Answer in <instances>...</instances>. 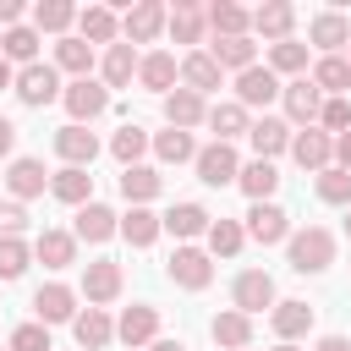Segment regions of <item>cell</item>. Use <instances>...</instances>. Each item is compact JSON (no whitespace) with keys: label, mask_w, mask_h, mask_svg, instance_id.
Wrapping results in <instances>:
<instances>
[{"label":"cell","mask_w":351,"mask_h":351,"mask_svg":"<svg viewBox=\"0 0 351 351\" xmlns=\"http://www.w3.org/2000/svg\"><path fill=\"white\" fill-rule=\"evenodd\" d=\"M115 340H121V346H132V351H137V346L148 351V346L159 340V307H148V302L126 307V313H121V324H115Z\"/></svg>","instance_id":"obj_9"},{"label":"cell","mask_w":351,"mask_h":351,"mask_svg":"<svg viewBox=\"0 0 351 351\" xmlns=\"http://www.w3.org/2000/svg\"><path fill=\"white\" fill-rule=\"evenodd\" d=\"M27 258H33V247L22 236H5L0 241V280H22L27 274Z\"/></svg>","instance_id":"obj_47"},{"label":"cell","mask_w":351,"mask_h":351,"mask_svg":"<svg viewBox=\"0 0 351 351\" xmlns=\"http://www.w3.org/2000/svg\"><path fill=\"white\" fill-rule=\"evenodd\" d=\"M5 186H11V192H16V203H22V197H38V192L49 186V176H44V165H38V159H11Z\"/></svg>","instance_id":"obj_34"},{"label":"cell","mask_w":351,"mask_h":351,"mask_svg":"<svg viewBox=\"0 0 351 351\" xmlns=\"http://www.w3.org/2000/svg\"><path fill=\"white\" fill-rule=\"evenodd\" d=\"M252 203H269V192L280 186V170L269 165V159H252V165H241V181H236Z\"/></svg>","instance_id":"obj_40"},{"label":"cell","mask_w":351,"mask_h":351,"mask_svg":"<svg viewBox=\"0 0 351 351\" xmlns=\"http://www.w3.org/2000/svg\"><path fill=\"white\" fill-rule=\"evenodd\" d=\"M159 186H165V176H159L154 165H132V170H121V197H126L132 208H148V203L159 197Z\"/></svg>","instance_id":"obj_19"},{"label":"cell","mask_w":351,"mask_h":351,"mask_svg":"<svg viewBox=\"0 0 351 351\" xmlns=\"http://www.w3.org/2000/svg\"><path fill=\"white\" fill-rule=\"evenodd\" d=\"M269 71H274V77H296V71H307V44H296V38L269 44Z\"/></svg>","instance_id":"obj_44"},{"label":"cell","mask_w":351,"mask_h":351,"mask_svg":"<svg viewBox=\"0 0 351 351\" xmlns=\"http://www.w3.org/2000/svg\"><path fill=\"white\" fill-rule=\"evenodd\" d=\"M247 236L258 247H274V241H291V214L280 203H252L247 208Z\"/></svg>","instance_id":"obj_7"},{"label":"cell","mask_w":351,"mask_h":351,"mask_svg":"<svg viewBox=\"0 0 351 351\" xmlns=\"http://www.w3.org/2000/svg\"><path fill=\"white\" fill-rule=\"evenodd\" d=\"M5 351H55V346H49V329L44 324H16L11 340H5Z\"/></svg>","instance_id":"obj_49"},{"label":"cell","mask_w":351,"mask_h":351,"mask_svg":"<svg viewBox=\"0 0 351 351\" xmlns=\"http://www.w3.org/2000/svg\"><path fill=\"white\" fill-rule=\"evenodd\" d=\"M208 225H214V214H208L203 203H176V208L165 214V230H170L181 247H186L192 236H208Z\"/></svg>","instance_id":"obj_20"},{"label":"cell","mask_w":351,"mask_h":351,"mask_svg":"<svg viewBox=\"0 0 351 351\" xmlns=\"http://www.w3.org/2000/svg\"><path fill=\"white\" fill-rule=\"evenodd\" d=\"M313 88H318L324 99H346V88H351V60H346V55H324V60L313 66Z\"/></svg>","instance_id":"obj_30"},{"label":"cell","mask_w":351,"mask_h":351,"mask_svg":"<svg viewBox=\"0 0 351 351\" xmlns=\"http://www.w3.org/2000/svg\"><path fill=\"white\" fill-rule=\"evenodd\" d=\"M291 27H296V11H291L285 0H269V5H258V11H252V33H263L269 44H285V38H291Z\"/></svg>","instance_id":"obj_23"},{"label":"cell","mask_w":351,"mask_h":351,"mask_svg":"<svg viewBox=\"0 0 351 351\" xmlns=\"http://www.w3.org/2000/svg\"><path fill=\"white\" fill-rule=\"evenodd\" d=\"M0 88H16V71H11V60L0 55Z\"/></svg>","instance_id":"obj_56"},{"label":"cell","mask_w":351,"mask_h":351,"mask_svg":"<svg viewBox=\"0 0 351 351\" xmlns=\"http://www.w3.org/2000/svg\"><path fill=\"white\" fill-rule=\"evenodd\" d=\"M208 126H214V143H230V137H241V132H252V121H247V110H241L236 99H225V104H214V110H208Z\"/></svg>","instance_id":"obj_38"},{"label":"cell","mask_w":351,"mask_h":351,"mask_svg":"<svg viewBox=\"0 0 351 351\" xmlns=\"http://www.w3.org/2000/svg\"><path fill=\"white\" fill-rule=\"evenodd\" d=\"M165 27H170V11H165L159 0H137V5L126 11V22H121V33H126L132 49H137V44H154Z\"/></svg>","instance_id":"obj_4"},{"label":"cell","mask_w":351,"mask_h":351,"mask_svg":"<svg viewBox=\"0 0 351 351\" xmlns=\"http://www.w3.org/2000/svg\"><path fill=\"white\" fill-rule=\"evenodd\" d=\"M208 27H214V38H247V27H252V11H241V5L219 0V5H208Z\"/></svg>","instance_id":"obj_36"},{"label":"cell","mask_w":351,"mask_h":351,"mask_svg":"<svg viewBox=\"0 0 351 351\" xmlns=\"http://www.w3.org/2000/svg\"><path fill=\"white\" fill-rule=\"evenodd\" d=\"M318 197H324V203H351V170L329 165V170L318 176Z\"/></svg>","instance_id":"obj_48"},{"label":"cell","mask_w":351,"mask_h":351,"mask_svg":"<svg viewBox=\"0 0 351 351\" xmlns=\"http://www.w3.org/2000/svg\"><path fill=\"white\" fill-rule=\"evenodd\" d=\"M170 280H176L181 291H208V280H214L208 252H203V247H176V252H170Z\"/></svg>","instance_id":"obj_8"},{"label":"cell","mask_w":351,"mask_h":351,"mask_svg":"<svg viewBox=\"0 0 351 351\" xmlns=\"http://www.w3.org/2000/svg\"><path fill=\"white\" fill-rule=\"evenodd\" d=\"M0 27H22V0H0Z\"/></svg>","instance_id":"obj_52"},{"label":"cell","mask_w":351,"mask_h":351,"mask_svg":"<svg viewBox=\"0 0 351 351\" xmlns=\"http://www.w3.org/2000/svg\"><path fill=\"white\" fill-rule=\"evenodd\" d=\"M208 55L219 60V71L230 66L236 77H241L247 66H258V44H252V38H214V44H208Z\"/></svg>","instance_id":"obj_32"},{"label":"cell","mask_w":351,"mask_h":351,"mask_svg":"<svg viewBox=\"0 0 351 351\" xmlns=\"http://www.w3.org/2000/svg\"><path fill=\"white\" fill-rule=\"evenodd\" d=\"M77 22H82L88 44H115V33H121V22H115L110 5H88V11H77Z\"/></svg>","instance_id":"obj_41"},{"label":"cell","mask_w":351,"mask_h":351,"mask_svg":"<svg viewBox=\"0 0 351 351\" xmlns=\"http://www.w3.org/2000/svg\"><path fill=\"white\" fill-rule=\"evenodd\" d=\"M230 296H236V313H263V307H274V280L263 274V269H241L236 274V285H230Z\"/></svg>","instance_id":"obj_10"},{"label":"cell","mask_w":351,"mask_h":351,"mask_svg":"<svg viewBox=\"0 0 351 351\" xmlns=\"http://www.w3.org/2000/svg\"><path fill=\"white\" fill-rule=\"evenodd\" d=\"M66 88H60V71L55 66H44V60H33V66H22L16 71V99L22 104H33V110H44L49 99H60Z\"/></svg>","instance_id":"obj_2"},{"label":"cell","mask_w":351,"mask_h":351,"mask_svg":"<svg viewBox=\"0 0 351 351\" xmlns=\"http://www.w3.org/2000/svg\"><path fill=\"white\" fill-rule=\"evenodd\" d=\"M307 38H313L324 55H335V49H346V44H351V22H346L340 11H318V16H313V27H307Z\"/></svg>","instance_id":"obj_26"},{"label":"cell","mask_w":351,"mask_h":351,"mask_svg":"<svg viewBox=\"0 0 351 351\" xmlns=\"http://www.w3.org/2000/svg\"><path fill=\"white\" fill-rule=\"evenodd\" d=\"M208 335H214V346H225V351H252V318L247 313H219L214 324H208Z\"/></svg>","instance_id":"obj_25"},{"label":"cell","mask_w":351,"mask_h":351,"mask_svg":"<svg viewBox=\"0 0 351 351\" xmlns=\"http://www.w3.org/2000/svg\"><path fill=\"white\" fill-rule=\"evenodd\" d=\"M203 27H208V16H203L192 0H176V11H170V38H176V44H203Z\"/></svg>","instance_id":"obj_37"},{"label":"cell","mask_w":351,"mask_h":351,"mask_svg":"<svg viewBox=\"0 0 351 351\" xmlns=\"http://www.w3.org/2000/svg\"><path fill=\"white\" fill-rule=\"evenodd\" d=\"M313 351H351V340H346V335H324Z\"/></svg>","instance_id":"obj_54"},{"label":"cell","mask_w":351,"mask_h":351,"mask_svg":"<svg viewBox=\"0 0 351 351\" xmlns=\"http://www.w3.org/2000/svg\"><path fill=\"white\" fill-rule=\"evenodd\" d=\"M285 252H291V269L296 274H324L335 263V236L324 225H307V230H291Z\"/></svg>","instance_id":"obj_1"},{"label":"cell","mask_w":351,"mask_h":351,"mask_svg":"<svg viewBox=\"0 0 351 351\" xmlns=\"http://www.w3.org/2000/svg\"><path fill=\"white\" fill-rule=\"evenodd\" d=\"M148 351H186V346H181V340H154Z\"/></svg>","instance_id":"obj_57"},{"label":"cell","mask_w":351,"mask_h":351,"mask_svg":"<svg viewBox=\"0 0 351 351\" xmlns=\"http://www.w3.org/2000/svg\"><path fill=\"white\" fill-rule=\"evenodd\" d=\"M137 66H143V55L132 49V44H110L104 49V88H132V77H137Z\"/></svg>","instance_id":"obj_27"},{"label":"cell","mask_w":351,"mask_h":351,"mask_svg":"<svg viewBox=\"0 0 351 351\" xmlns=\"http://www.w3.org/2000/svg\"><path fill=\"white\" fill-rule=\"evenodd\" d=\"M346 49H351V44H346ZM346 60H351V55H346Z\"/></svg>","instance_id":"obj_60"},{"label":"cell","mask_w":351,"mask_h":351,"mask_svg":"<svg viewBox=\"0 0 351 351\" xmlns=\"http://www.w3.org/2000/svg\"><path fill=\"white\" fill-rule=\"evenodd\" d=\"M274 351H302V346H291V340H280V346H274Z\"/></svg>","instance_id":"obj_58"},{"label":"cell","mask_w":351,"mask_h":351,"mask_svg":"<svg viewBox=\"0 0 351 351\" xmlns=\"http://www.w3.org/2000/svg\"><path fill=\"white\" fill-rule=\"evenodd\" d=\"M33 313H38L44 329H49V324H71V318H77V291H71V285H38Z\"/></svg>","instance_id":"obj_15"},{"label":"cell","mask_w":351,"mask_h":351,"mask_svg":"<svg viewBox=\"0 0 351 351\" xmlns=\"http://www.w3.org/2000/svg\"><path fill=\"white\" fill-rule=\"evenodd\" d=\"M346 230H351V219H346Z\"/></svg>","instance_id":"obj_59"},{"label":"cell","mask_w":351,"mask_h":351,"mask_svg":"<svg viewBox=\"0 0 351 351\" xmlns=\"http://www.w3.org/2000/svg\"><path fill=\"white\" fill-rule=\"evenodd\" d=\"M159 230H165V214H154V208H132V214H121V236H126L132 247H154Z\"/></svg>","instance_id":"obj_35"},{"label":"cell","mask_w":351,"mask_h":351,"mask_svg":"<svg viewBox=\"0 0 351 351\" xmlns=\"http://www.w3.org/2000/svg\"><path fill=\"white\" fill-rule=\"evenodd\" d=\"M165 121H170L176 132H192V126H203V121H208V104H203V93H192V88H176V93H165Z\"/></svg>","instance_id":"obj_16"},{"label":"cell","mask_w":351,"mask_h":351,"mask_svg":"<svg viewBox=\"0 0 351 351\" xmlns=\"http://www.w3.org/2000/svg\"><path fill=\"white\" fill-rule=\"evenodd\" d=\"M176 77H181V66H176L170 49H154V55H143V66H137V82L154 88V93H176Z\"/></svg>","instance_id":"obj_24"},{"label":"cell","mask_w":351,"mask_h":351,"mask_svg":"<svg viewBox=\"0 0 351 351\" xmlns=\"http://www.w3.org/2000/svg\"><path fill=\"white\" fill-rule=\"evenodd\" d=\"M181 88H192V93H214V88H219V60H214L208 49H192V55L181 60Z\"/></svg>","instance_id":"obj_28"},{"label":"cell","mask_w":351,"mask_h":351,"mask_svg":"<svg viewBox=\"0 0 351 351\" xmlns=\"http://www.w3.org/2000/svg\"><path fill=\"white\" fill-rule=\"evenodd\" d=\"M154 154L165 159V165H186V159H197V143H192V132H159L154 137Z\"/></svg>","instance_id":"obj_45"},{"label":"cell","mask_w":351,"mask_h":351,"mask_svg":"<svg viewBox=\"0 0 351 351\" xmlns=\"http://www.w3.org/2000/svg\"><path fill=\"white\" fill-rule=\"evenodd\" d=\"M55 154H60L66 165H77V170H88V165L99 159V137H93L88 126H77V121H66V126L55 132Z\"/></svg>","instance_id":"obj_12"},{"label":"cell","mask_w":351,"mask_h":351,"mask_svg":"<svg viewBox=\"0 0 351 351\" xmlns=\"http://www.w3.org/2000/svg\"><path fill=\"white\" fill-rule=\"evenodd\" d=\"M33 258L44 269H71L77 263V236L71 230H38L33 236Z\"/></svg>","instance_id":"obj_18"},{"label":"cell","mask_w":351,"mask_h":351,"mask_svg":"<svg viewBox=\"0 0 351 351\" xmlns=\"http://www.w3.org/2000/svg\"><path fill=\"white\" fill-rule=\"evenodd\" d=\"M82 296H88V307L115 302V296H121V263H115V258L88 263V269H82Z\"/></svg>","instance_id":"obj_13"},{"label":"cell","mask_w":351,"mask_h":351,"mask_svg":"<svg viewBox=\"0 0 351 351\" xmlns=\"http://www.w3.org/2000/svg\"><path fill=\"white\" fill-rule=\"evenodd\" d=\"M291 159H296L302 170H318V176H324V170L335 165V137H329L324 126H302V132L291 137Z\"/></svg>","instance_id":"obj_5"},{"label":"cell","mask_w":351,"mask_h":351,"mask_svg":"<svg viewBox=\"0 0 351 351\" xmlns=\"http://www.w3.org/2000/svg\"><path fill=\"white\" fill-rule=\"evenodd\" d=\"M0 55L33 66V60H38V27H5V33H0Z\"/></svg>","instance_id":"obj_43"},{"label":"cell","mask_w":351,"mask_h":351,"mask_svg":"<svg viewBox=\"0 0 351 351\" xmlns=\"http://www.w3.org/2000/svg\"><path fill=\"white\" fill-rule=\"evenodd\" d=\"M197 181L203 186H230V181H241V159H236V148L230 143H208V148H197Z\"/></svg>","instance_id":"obj_3"},{"label":"cell","mask_w":351,"mask_h":351,"mask_svg":"<svg viewBox=\"0 0 351 351\" xmlns=\"http://www.w3.org/2000/svg\"><path fill=\"white\" fill-rule=\"evenodd\" d=\"M55 71H71V77H88L93 71V44L88 38H55Z\"/></svg>","instance_id":"obj_33"},{"label":"cell","mask_w":351,"mask_h":351,"mask_svg":"<svg viewBox=\"0 0 351 351\" xmlns=\"http://www.w3.org/2000/svg\"><path fill=\"white\" fill-rule=\"evenodd\" d=\"M285 88H280V77L269 71V66H247L241 77H236V104L241 110H252V104H274Z\"/></svg>","instance_id":"obj_11"},{"label":"cell","mask_w":351,"mask_h":351,"mask_svg":"<svg viewBox=\"0 0 351 351\" xmlns=\"http://www.w3.org/2000/svg\"><path fill=\"white\" fill-rule=\"evenodd\" d=\"M27 230V208L22 203H0V241L5 236H22Z\"/></svg>","instance_id":"obj_51"},{"label":"cell","mask_w":351,"mask_h":351,"mask_svg":"<svg viewBox=\"0 0 351 351\" xmlns=\"http://www.w3.org/2000/svg\"><path fill=\"white\" fill-rule=\"evenodd\" d=\"M269 324H274V335H280V340H291V346H296V340L313 329V307H307V302H274Z\"/></svg>","instance_id":"obj_29"},{"label":"cell","mask_w":351,"mask_h":351,"mask_svg":"<svg viewBox=\"0 0 351 351\" xmlns=\"http://www.w3.org/2000/svg\"><path fill=\"white\" fill-rule=\"evenodd\" d=\"M11 148H16V126L0 115V154H11Z\"/></svg>","instance_id":"obj_55"},{"label":"cell","mask_w":351,"mask_h":351,"mask_svg":"<svg viewBox=\"0 0 351 351\" xmlns=\"http://www.w3.org/2000/svg\"><path fill=\"white\" fill-rule=\"evenodd\" d=\"M318 126H324L329 137L351 132V99H324V115H318Z\"/></svg>","instance_id":"obj_50"},{"label":"cell","mask_w":351,"mask_h":351,"mask_svg":"<svg viewBox=\"0 0 351 351\" xmlns=\"http://www.w3.org/2000/svg\"><path fill=\"white\" fill-rule=\"evenodd\" d=\"M285 115L296 121V126H313L318 115H324V93L313 88V77H296V82H285Z\"/></svg>","instance_id":"obj_14"},{"label":"cell","mask_w":351,"mask_h":351,"mask_svg":"<svg viewBox=\"0 0 351 351\" xmlns=\"http://www.w3.org/2000/svg\"><path fill=\"white\" fill-rule=\"evenodd\" d=\"M60 99H66V110H71V121H77V126L110 110V88H104V82H93V77H77V82H66V93H60Z\"/></svg>","instance_id":"obj_6"},{"label":"cell","mask_w":351,"mask_h":351,"mask_svg":"<svg viewBox=\"0 0 351 351\" xmlns=\"http://www.w3.org/2000/svg\"><path fill=\"white\" fill-rule=\"evenodd\" d=\"M49 192H55L60 203H77V208H82V203H93V176L77 170V165H66V170L49 176Z\"/></svg>","instance_id":"obj_31"},{"label":"cell","mask_w":351,"mask_h":351,"mask_svg":"<svg viewBox=\"0 0 351 351\" xmlns=\"http://www.w3.org/2000/svg\"><path fill=\"white\" fill-rule=\"evenodd\" d=\"M241 241H247V230H241L236 219H214V225H208V252H214V258H236Z\"/></svg>","instance_id":"obj_46"},{"label":"cell","mask_w":351,"mask_h":351,"mask_svg":"<svg viewBox=\"0 0 351 351\" xmlns=\"http://www.w3.org/2000/svg\"><path fill=\"white\" fill-rule=\"evenodd\" d=\"M335 165H340V170H351V132H340V137H335Z\"/></svg>","instance_id":"obj_53"},{"label":"cell","mask_w":351,"mask_h":351,"mask_svg":"<svg viewBox=\"0 0 351 351\" xmlns=\"http://www.w3.org/2000/svg\"><path fill=\"white\" fill-rule=\"evenodd\" d=\"M291 137H296V132H291L280 115H263V121H252V132H247L252 154H258V159H269V165H274V154H285V148H291Z\"/></svg>","instance_id":"obj_17"},{"label":"cell","mask_w":351,"mask_h":351,"mask_svg":"<svg viewBox=\"0 0 351 351\" xmlns=\"http://www.w3.org/2000/svg\"><path fill=\"white\" fill-rule=\"evenodd\" d=\"M148 143H154V137H148V132H143L137 121H126V126H121V132L110 137V154L121 159V170H132V165H137V159L148 154Z\"/></svg>","instance_id":"obj_39"},{"label":"cell","mask_w":351,"mask_h":351,"mask_svg":"<svg viewBox=\"0 0 351 351\" xmlns=\"http://www.w3.org/2000/svg\"><path fill=\"white\" fill-rule=\"evenodd\" d=\"M115 230H121V214L115 208H104V203H82L77 208V230H71L77 241H110Z\"/></svg>","instance_id":"obj_21"},{"label":"cell","mask_w":351,"mask_h":351,"mask_svg":"<svg viewBox=\"0 0 351 351\" xmlns=\"http://www.w3.org/2000/svg\"><path fill=\"white\" fill-rule=\"evenodd\" d=\"M71 22H77V5H66V0H38V5H33V27H38V33H60V38H66Z\"/></svg>","instance_id":"obj_42"},{"label":"cell","mask_w":351,"mask_h":351,"mask_svg":"<svg viewBox=\"0 0 351 351\" xmlns=\"http://www.w3.org/2000/svg\"><path fill=\"white\" fill-rule=\"evenodd\" d=\"M71 335H77V346H82V351H104V346L115 340V324H110V313H104V307H88V313H77V318H71Z\"/></svg>","instance_id":"obj_22"}]
</instances>
